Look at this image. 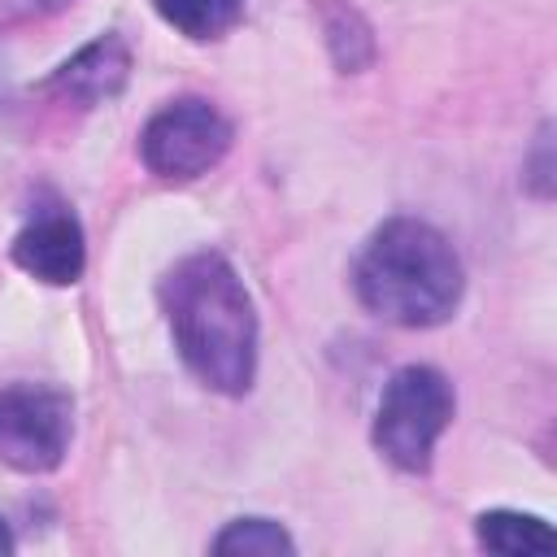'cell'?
<instances>
[{"instance_id": "6da1fadb", "label": "cell", "mask_w": 557, "mask_h": 557, "mask_svg": "<svg viewBox=\"0 0 557 557\" xmlns=\"http://www.w3.org/2000/svg\"><path fill=\"white\" fill-rule=\"evenodd\" d=\"M183 366L222 396H244L257 379V309L239 270L222 252H187L157 287Z\"/></svg>"}, {"instance_id": "7a4b0ae2", "label": "cell", "mask_w": 557, "mask_h": 557, "mask_svg": "<svg viewBox=\"0 0 557 557\" xmlns=\"http://www.w3.org/2000/svg\"><path fill=\"white\" fill-rule=\"evenodd\" d=\"M466 270L448 235L422 218H387L352 265L357 300L392 326H440L453 318Z\"/></svg>"}, {"instance_id": "3957f363", "label": "cell", "mask_w": 557, "mask_h": 557, "mask_svg": "<svg viewBox=\"0 0 557 557\" xmlns=\"http://www.w3.org/2000/svg\"><path fill=\"white\" fill-rule=\"evenodd\" d=\"M457 409L453 383L435 366H400L374 413V448L405 474H426L440 435Z\"/></svg>"}, {"instance_id": "277c9868", "label": "cell", "mask_w": 557, "mask_h": 557, "mask_svg": "<svg viewBox=\"0 0 557 557\" xmlns=\"http://www.w3.org/2000/svg\"><path fill=\"white\" fill-rule=\"evenodd\" d=\"M74 400L48 383L0 387V461L17 474H48L65 461Z\"/></svg>"}, {"instance_id": "5b68a950", "label": "cell", "mask_w": 557, "mask_h": 557, "mask_svg": "<svg viewBox=\"0 0 557 557\" xmlns=\"http://www.w3.org/2000/svg\"><path fill=\"white\" fill-rule=\"evenodd\" d=\"M231 148V122L209 100H174L148 117L139 131V157L157 178H200L209 174Z\"/></svg>"}, {"instance_id": "8992f818", "label": "cell", "mask_w": 557, "mask_h": 557, "mask_svg": "<svg viewBox=\"0 0 557 557\" xmlns=\"http://www.w3.org/2000/svg\"><path fill=\"white\" fill-rule=\"evenodd\" d=\"M13 261L48 283V287H70L83 278V265H87V244H83V226L78 218L65 209V205H48V209H35V218L17 231L13 239Z\"/></svg>"}, {"instance_id": "52a82bcc", "label": "cell", "mask_w": 557, "mask_h": 557, "mask_svg": "<svg viewBox=\"0 0 557 557\" xmlns=\"http://www.w3.org/2000/svg\"><path fill=\"white\" fill-rule=\"evenodd\" d=\"M131 78V48L117 35H100L91 44H83L70 61H61L52 70V78L44 83V91H52L57 100H70L78 109L104 104L113 100Z\"/></svg>"}, {"instance_id": "ba28073f", "label": "cell", "mask_w": 557, "mask_h": 557, "mask_svg": "<svg viewBox=\"0 0 557 557\" xmlns=\"http://www.w3.org/2000/svg\"><path fill=\"white\" fill-rule=\"evenodd\" d=\"M474 535L487 553H505V557H527V553H553L557 548V531L535 518V513H518V509H487L474 518Z\"/></svg>"}, {"instance_id": "9c48e42d", "label": "cell", "mask_w": 557, "mask_h": 557, "mask_svg": "<svg viewBox=\"0 0 557 557\" xmlns=\"http://www.w3.org/2000/svg\"><path fill=\"white\" fill-rule=\"evenodd\" d=\"M318 22L326 35V52L339 74H361L374 61V30L370 22L344 0H318Z\"/></svg>"}, {"instance_id": "30bf717a", "label": "cell", "mask_w": 557, "mask_h": 557, "mask_svg": "<svg viewBox=\"0 0 557 557\" xmlns=\"http://www.w3.org/2000/svg\"><path fill=\"white\" fill-rule=\"evenodd\" d=\"M152 9L161 13V22H170L178 35L196 44L222 39L244 17V0H152Z\"/></svg>"}, {"instance_id": "8fae6325", "label": "cell", "mask_w": 557, "mask_h": 557, "mask_svg": "<svg viewBox=\"0 0 557 557\" xmlns=\"http://www.w3.org/2000/svg\"><path fill=\"white\" fill-rule=\"evenodd\" d=\"M209 548L218 557H278V553H296V540L274 518H235L213 535Z\"/></svg>"}, {"instance_id": "7c38bea8", "label": "cell", "mask_w": 557, "mask_h": 557, "mask_svg": "<svg viewBox=\"0 0 557 557\" xmlns=\"http://www.w3.org/2000/svg\"><path fill=\"white\" fill-rule=\"evenodd\" d=\"M553 126L544 122L540 126V135H535V148H531V157H527V165H522V183H527V191L531 196H540V200H548L553 196Z\"/></svg>"}, {"instance_id": "4fadbf2b", "label": "cell", "mask_w": 557, "mask_h": 557, "mask_svg": "<svg viewBox=\"0 0 557 557\" xmlns=\"http://www.w3.org/2000/svg\"><path fill=\"white\" fill-rule=\"evenodd\" d=\"M61 4H70V0H0V26L30 22V17H44V13H57Z\"/></svg>"}, {"instance_id": "5bb4252c", "label": "cell", "mask_w": 557, "mask_h": 557, "mask_svg": "<svg viewBox=\"0 0 557 557\" xmlns=\"http://www.w3.org/2000/svg\"><path fill=\"white\" fill-rule=\"evenodd\" d=\"M13 548H17V544H13V531H9V522L0 518V557H9Z\"/></svg>"}]
</instances>
